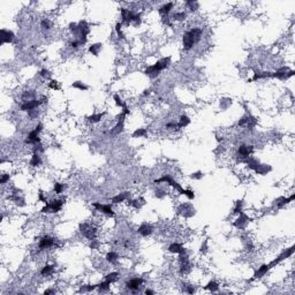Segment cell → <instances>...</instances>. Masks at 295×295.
Listing matches in <instances>:
<instances>
[{
    "instance_id": "2",
    "label": "cell",
    "mask_w": 295,
    "mask_h": 295,
    "mask_svg": "<svg viewBox=\"0 0 295 295\" xmlns=\"http://www.w3.org/2000/svg\"><path fill=\"white\" fill-rule=\"evenodd\" d=\"M169 61H171V57H167V58H164V59L159 60L155 65L149 66L147 69H145V74H147L149 77H151V78L157 77L161 70H164L165 68L169 67Z\"/></svg>"
},
{
    "instance_id": "36",
    "label": "cell",
    "mask_w": 295,
    "mask_h": 295,
    "mask_svg": "<svg viewBox=\"0 0 295 295\" xmlns=\"http://www.w3.org/2000/svg\"><path fill=\"white\" fill-rule=\"evenodd\" d=\"M121 27H122V23H116V33H118V36H119V38L124 39V38H125V35H124V32H122V30H121Z\"/></svg>"
},
{
    "instance_id": "49",
    "label": "cell",
    "mask_w": 295,
    "mask_h": 295,
    "mask_svg": "<svg viewBox=\"0 0 295 295\" xmlns=\"http://www.w3.org/2000/svg\"><path fill=\"white\" fill-rule=\"evenodd\" d=\"M145 294H149V295H152V294H155V292H153V291H151V289H147V291H145Z\"/></svg>"
},
{
    "instance_id": "14",
    "label": "cell",
    "mask_w": 295,
    "mask_h": 295,
    "mask_svg": "<svg viewBox=\"0 0 295 295\" xmlns=\"http://www.w3.org/2000/svg\"><path fill=\"white\" fill-rule=\"evenodd\" d=\"M137 232L140 233L142 236H148V235H150V234L152 233V227H151V225L144 222V224H142V225L138 227V231H137Z\"/></svg>"
},
{
    "instance_id": "33",
    "label": "cell",
    "mask_w": 295,
    "mask_h": 295,
    "mask_svg": "<svg viewBox=\"0 0 295 295\" xmlns=\"http://www.w3.org/2000/svg\"><path fill=\"white\" fill-rule=\"evenodd\" d=\"M113 99H114V102H116V105L119 106V107H121V108H122V107H125V106L127 105L126 103H124V102H122V99L119 97V95L113 96Z\"/></svg>"
},
{
    "instance_id": "44",
    "label": "cell",
    "mask_w": 295,
    "mask_h": 295,
    "mask_svg": "<svg viewBox=\"0 0 295 295\" xmlns=\"http://www.w3.org/2000/svg\"><path fill=\"white\" fill-rule=\"evenodd\" d=\"M195 292V288L193 287V286H187V293H189V294H193Z\"/></svg>"
},
{
    "instance_id": "20",
    "label": "cell",
    "mask_w": 295,
    "mask_h": 295,
    "mask_svg": "<svg viewBox=\"0 0 295 295\" xmlns=\"http://www.w3.org/2000/svg\"><path fill=\"white\" fill-rule=\"evenodd\" d=\"M105 116V113H97V114H92V116H88V121L89 122H92V124H96V122H99L102 120V118Z\"/></svg>"
},
{
    "instance_id": "4",
    "label": "cell",
    "mask_w": 295,
    "mask_h": 295,
    "mask_svg": "<svg viewBox=\"0 0 295 295\" xmlns=\"http://www.w3.org/2000/svg\"><path fill=\"white\" fill-rule=\"evenodd\" d=\"M80 231L89 240H91V241L95 240L96 233H97V230H96L95 227H91L89 224H81L80 225Z\"/></svg>"
},
{
    "instance_id": "32",
    "label": "cell",
    "mask_w": 295,
    "mask_h": 295,
    "mask_svg": "<svg viewBox=\"0 0 295 295\" xmlns=\"http://www.w3.org/2000/svg\"><path fill=\"white\" fill-rule=\"evenodd\" d=\"M73 88H76V89H80V90H88V85L83 84V82H80V81H76L72 84Z\"/></svg>"
},
{
    "instance_id": "23",
    "label": "cell",
    "mask_w": 295,
    "mask_h": 295,
    "mask_svg": "<svg viewBox=\"0 0 295 295\" xmlns=\"http://www.w3.org/2000/svg\"><path fill=\"white\" fill-rule=\"evenodd\" d=\"M102 44H99V43H97V44H94V45H91L90 47H89V52L92 53L94 55H98L99 54V51L102 50Z\"/></svg>"
},
{
    "instance_id": "24",
    "label": "cell",
    "mask_w": 295,
    "mask_h": 295,
    "mask_svg": "<svg viewBox=\"0 0 295 295\" xmlns=\"http://www.w3.org/2000/svg\"><path fill=\"white\" fill-rule=\"evenodd\" d=\"M53 272H54V266L53 265H45L42 269V271H41V274L42 275H50Z\"/></svg>"
},
{
    "instance_id": "11",
    "label": "cell",
    "mask_w": 295,
    "mask_h": 295,
    "mask_svg": "<svg viewBox=\"0 0 295 295\" xmlns=\"http://www.w3.org/2000/svg\"><path fill=\"white\" fill-rule=\"evenodd\" d=\"M254 151V147H247V145H241L238 150V155L242 158L247 159Z\"/></svg>"
},
{
    "instance_id": "7",
    "label": "cell",
    "mask_w": 295,
    "mask_h": 295,
    "mask_svg": "<svg viewBox=\"0 0 295 295\" xmlns=\"http://www.w3.org/2000/svg\"><path fill=\"white\" fill-rule=\"evenodd\" d=\"M92 206L95 208L96 210L98 211H102L104 214L106 216H110V217H114V212L112 210V208H111V205H104V204H100V203H92Z\"/></svg>"
},
{
    "instance_id": "31",
    "label": "cell",
    "mask_w": 295,
    "mask_h": 295,
    "mask_svg": "<svg viewBox=\"0 0 295 295\" xmlns=\"http://www.w3.org/2000/svg\"><path fill=\"white\" fill-rule=\"evenodd\" d=\"M242 205H243L242 201H238V202L235 203V208H234V210H233V213H235V214L241 213V212H242Z\"/></svg>"
},
{
    "instance_id": "8",
    "label": "cell",
    "mask_w": 295,
    "mask_h": 295,
    "mask_svg": "<svg viewBox=\"0 0 295 295\" xmlns=\"http://www.w3.org/2000/svg\"><path fill=\"white\" fill-rule=\"evenodd\" d=\"M54 242H55V239H53L51 236H43L42 239L39 240V243H38V247L41 250H44V249H47V248H51L54 246Z\"/></svg>"
},
{
    "instance_id": "15",
    "label": "cell",
    "mask_w": 295,
    "mask_h": 295,
    "mask_svg": "<svg viewBox=\"0 0 295 295\" xmlns=\"http://www.w3.org/2000/svg\"><path fill=\"white\" fill-rule=\"evenodd\" d=\"M169 253L179 254V255H181V254H186V249H185L181 244H179V243H172V244L169 247Z\"/></svg>"
},
{
    "instance_id": "13",
    "label": "cell",
    "mask_w": 295,
    "mask_h": 295,
    "mask_svg": "<svg viewBox=\"0 0 295 295\" xmlns=\"http://www.w3.org/2000/svg\"><path fill=\"white\" fill-rule=\"evenodd\" d=\"M39 133H37L36 130H32L29 133V135L25 140V143H29V144H37V143H41V138L38 136Z\"/></svg>"
},
{
    "instance_id": "17",
    "label": "cell",
    "mask_w": 295,
    "mask_h": 295,
    "mask_svg": "<svg viewBox=\"0 0 295 295\" xmlns=\"http://www.w3.org/2000/svg\"><path fill=\"white\" fill-rule=\"evenodd\" d=\"M295 198V195H292L291 197H288V198H285V197H280L278 202H277V206L278 208H283L284 205H286L287 203H289V202H292V201Z\"/></svg>"
},
{
    "instance_id": "19",
    "label": "cell",
    "mask_w": 295,
    "mask_h": 295,
    "mask_svg": "<svg viewBox=\"0 0 295 295\" xmlns=\"http://www.w3.org/2000/svg\"><path fill=\"white\" fill-rule=\"evenodd\" d=\"M173 6H174V4L173 2H167V4H165L164 6H161L160 7V9H159V13L160 14H165V15H167L171 9L173 8Z\"/></svg>"
},
{
    "instance_id": "42",
    "label": "cell",
    "mask_w": 295,
    "mask_h": 295,
    "mask_svg": "<svg viewBox=\"0 0 295 295\" xmlns=\"http://www.w3.org/2000/svg\"><path fill=\"white\" fill-rule=\"evenodd\" d=\"M80 45H81V43H80V41H74V42L70 43V46H72L73 49H77V47H78Z\"/></svg>"
},
{
    "instance_id": "41",
    "label": "cell",
    "mask_w": 295,
    "mask_h": 295,
    "mask_svg": "<svg viewBox=\"0 0 295 295\" xmlns=\"http://www.w3.org/2000/svg\"><path fill=\"white\" fill-rule=\"evenodd\" d=\"M39 74H41V76H42V77H50V75H51L50 72H49L47 69H42V70L39 72Z\"/></svg>"
},
{
    "instance_id": "28",
    "label": "cell",
    "mask_w": 295,
    "mask_h": 295,
    "mask_svg": "<svg viewBox=\"0 0 295 295\" xmlns=\"http://www.w3.org/2000/svg\"><path fill=\"white\" fill-rule=\"evenodd\" d=\"M111 284L112 283L110 280H106L105 279V281H103V283H100L99 285H97V288H99V291H107L110 288Z\"/></svg>"
},
{
    "instance_id": "27",
    "label": "cell",
    "mask_w": 295,
    "mask_h": 295,
    "mask_svg": "<svg viewBox=\"0 0 295 295\" xmlns=\"http://www.w3.org/2000/svg\"><path fill=\"white\" fill-rule=\"evenodd\" d=\"M189 122H190V120H189V118L187 116H182L181 118H180V121H179V124H178V127L179 128H183V127H186L187 125H189Z\"/></svg>"
},
{
    "instance_id": "35",
    "label": "cell",
    "mask_w": 295,
    "mask_h": 295,
    "mask_svg": "<svg viewBox=\"0 0 295 295\" xmlns=\"http://www.w3.org/2000/svg\"><path fill=\"white\" fill-rule=\"evenodd\" d=\"M118 275H119L118 272H112V273L107 274L105 277V279L106 280H110L111 283H114V281H116V279H118Z\"/></svg>"
},
{
    "instance_id": "43",
    "label": "cell",
    "mask_w": 295,
    "mask_h": 295,
    "mask_svg": "<svg viewBox=\"0 0 295 295\" xmlns=\"http://www.w3.org/2000/svg\"><path fill=\"white\" fill-rule=\"evenodd\" d=\"M38 200L44 202V203H47V202H46V198H44V196H43L42 191H39V194H38Z\"/></svg>"
},
{
    "instance_id": "10",
    "label": "cell",
    "mask_w": 295,
    "mask_h": 295,
    "mask_svg": "<svg viewBox=\"0 0 295 295\" xmlns=\"http://www.w3.org/2000/svg\"><path fill=\"white\" fill-rule=\"evenodd\" d=\"M249 221H251V219H250L246 213L241 212V213H240V217L238 218V220L234 222V226L238 227V228H243Z\"/></svg>"
},
{
    "instance_id": "16",
    "label": "cell",
    "mask_w": 295,
    "mask_h": 295,
    "mask_svg": "<svg viewBox=\"0 0 295 295\" xmlns=\"http://www.w3.org/2000/svg\"><path fill=\"white\" fill-rule=\"evenodd\" d=\"M130 196V193H128V191H126V193H122V194H119V195H116V196H114V197H112V203L113 204H118V203H122L124 201H126L128 197Z\"/></svg>"
},
{
    "instance_id": "12",
    "label": "cell",
    "mask_w": 295,
    "mask_h": 295,
    "mask_svg": "<svg viewBox=\"0 0 295 295\" xmlns=\"http://www.w3.org/2000/svg\"><path fill=\"white\" fill-rule=\"evenodd\" d=\"M14 41V33L9 30L6 29H1V43H12Z\"/></svg>"
},
{
    "instance_id": "37",
    "label": "cell",
    "mask_w": 295,
    "mask_h": 295,
    "mask_svg": "<svg viewBox=\"0 0 295 295\" xmlns=\"http://www.w3.org/2000/svg\"><path fill=\"white\" fill-rule=\"evenodd\" d=\"M41 25H42L43 29H46V30H49L51 28V23H50V21H47V20H43Z\"/></svg>"
},
{
    "instance_id": "45",
    "label": "cell",
    "mask_w": 295,
    "mask_h": 295,
    "mask_svg": "<svg viewBox=\"0 0 295 295\" xmlns=\"http://www.w3.org/2000/svg\"><path fill=\"white\" fill-rule=\"evenodd\" d=\"M166 127H167V128H177V127H178V124H175V122H169V124L166 125Z\"/></svg>"
},
{
    "instance_id": "47",
    "label": "cell",
    "mask_w": 295,
    "mask_h": 295,
    "mask_svg": "<svg viewBox=\"0 0 295 295\" xmlns=\"http://www.w3.org/2000/svg\"><path fill=\"white\" fill-rule=\"evenodd\" d=\"M90 247H91V249H95V248L98 247V242H97L96 240H92V242H91V244H90Z\"/></svg>"
},
{
    "instance_id": "29",
    "label": "cell",
    "mask_w": 295,
    "mask_h": 295,
    "mask_svg": "<svg viewBox=\"0 0 295 295\" xmlns=\"http://www.w3.org/2000/svg\"><path fill=\"white\" fill-rule=\"evenodd\" d=\"M186 17H187V14H186L185 12L175 13V14L173 15V20H175V21H182V20H185Z\"/></svg>"
},
{
    "instance_id": "34",
    "label": "cell",
    "mask_w": 295,
    "mask_h": 295,
    "mask_svg": "<svg viewBox=\"0 0 295 295\" xmlns=\"http://www.w3.org/2000/svg\"><path fill=\"white\" fill-rule=\"evenodd\" d=\"M65 189V185L63 183H60V182H55L54 183V191L57 194H61Z\"/></svg>"
},
{
    "instance_id": "9",
    "label": "cell",
    "mask_w": 295,
    "mask_h": 295,
    "mask_svg": "<svg viewBox=\"0 0 295 295\" xmlns=\"http://www.w3.org/2000/svg\"><path fill=\"white\" fill-rule=\"evenodd\" d=\"M144 283V280L142 279V278H134V279H132V280H129L128 283L126 284L127 288L128 289H130V291H133V292H135L137 289H140V286Z\"/></svg>"
},
{
    "instance_id": "48",
    "label": "cell",
    "mask_w": 295,
    "mask_h": 295,
    "mask_svg": "<svg viewBox=\"0 0 295 295\" xmlns=\"http://www.w3.org/2000/svg\"><path fill=\"white\" fill-rule=\"evenodd\" d=\"M42 129H43V125H42V124H38V126L35 128V130H36L37 133H41V132H42Z\"/></svg>"
},
{
    "instance_id": "26",
    "label": "cell",
    "mask_w": 295,
    "mask_h": 295,
    "mask_svg": "<svg viewBox=\"0 0 295 295\" xmlns=\"http://www.w3.org/2000/svg\"><path fill=\"white\" fill-rule=\"evenodd\" d=\"M132 136L134 137V138H136V137L147 136V129H145V128H140V129H136V130L133 133V135H132Z\"/></svg>"
},
{
    "instance_id": "22",
    "label": "cell",
    "mask_w": 295,
    "mask_h": 295,
    "mask_svg": "<svg viewBox=\"0 0 295 295\" xmlns=\"http://www.w3.org/2000/svg\"><path fill=\"white\" fill-rule=\"evenodd\" d=\"M42 164V158L39 157L38 153H33L31 157V160H30V165L36 167V166H39Z\"/></svg>"
},
{
    "instance_id": "6",
    "label": "cell",
    "mask_w": 295,
    "mask_h": 295,
    "mask_svg": "<svg viewBox=\"0 0 295 295\" xmlns=\"http://www.w3.org/2000/svg\"><path fill=\"white\" fill-rule=\"evenodd\" d=\"M42 100H36V99H31V100H27L21 105V111L24 112H29L32 110H36L38 106L42 104Z\"/></svg>"
},
{
    "instance_id": "51",
    "label": "cell",
    "mask_w": 295,
    "mask_h": 295,
    "mask_svg": "<svg viewBox=\"0 0 295 295\" xmlns=\"http://www.w3.org/2000/svg\"><path fill=\"white\" fill-rule=\"evenodd\" d=\"M150 94V90H144V92H143V95L144 96H148Z\"/></svg>"
},
{
    "instance_id": "3",
    "label": "cell",
    "mask_w": 295,
    "mask_h": 295,
    "mask_svg": "<svg viewBox=\"0 0 295 295\" xmlns=\"http://www.w3.org/2000/svg\"><path fill=\"white\" fill-rule=\"evenodd\" d=\"M63 204H65V200H55L50 202V203L47 202V203H45V206L41 210V212L42 213H46V212L55 213V212H59L62 209Z\"/></svg>"
},
{
    "instance_id": "18",
    "label": "cell",
    "mask_w": 295,
    "mask_h": 295,
    "mask_svg": "<svg viewBox=\"0 0 295 295\" xmlns=\"http://www.w3.org/2000/svg\"><path fill=\"white\" fill-rule=\"evenodd\" d=\"M118 258H119V255L116 253H114V251H110V253H107V255H106V261L112 264H116L118 262Z\"/></svg>"
},
{
    "instance_id": "21",
    "label": "cell",
    "mask_w": 295,
    "mask_h": 295,
    "mask_svg": "<svg viewBox=\"0 0 295 295\" xmlns=\"http://www.w3.org/2000/svg\"><path fill=\"white\" fill-rule=\"evenodd\" d=\"M246 161H247V164H248L249 169H256L257 167H258V165H259V161H258L257 159L253 158V157H248Z\"/></svg>"
},
{
    "instance_id": "40",
    "label": "cell",
    "mask_w": 295,
    "mask_h": 295,
    "mask_svg": "<svg viewBox=\"0 0 295 295\" xmlns=\"http://www.w3.org/2000/svg\"><path fill=\"white\" fill-rule=\"evenodd\" d=\"M49 86H50L51 89H53V90H58V89H59L58 82H57V81H54V80H52V81L49 83Z\"/></svg>"
},
{
    "instance_id": "39",
    "label": "cell",
    "mask_w": 295,
    "mask_h": 295,
    "mask_svg": "<svg viewBox=\"0 0 295 295\" xmlns=\"http://www.w3.org/2000/svg\"><path fill=\"white\" fill-rule=\"evenodd\" d=\"M7 181H9V174H2V175H1V179H0V183H1V185H5Z\"/></svg>"
},
{
    "instance_id": "46",
    "label": "cell",
    "mask_w": 295,
    "mask_h": 295,
    "mask_svg": "<svg viewBox=\"0 0 295 295\" xmlns=\"http://www.w3.org/2000/svg\"><path fill=\"white\" fill-rule=\"evenodd\" d=\"M191 178H193V179H194V178H195V179H200V178H202V173H200V172H198V173L191 174Z\"/></svg>"
},
{
    "instance_id": "30",
    "label": "cell",
    "mask_w": 295,
    "mask_h": 295,
    "mask_svg": "<svg viewBox=\"0 0 295 295\" xmlns=\"http://www.w3.org/2000/svg\"><path fill=\"white\" fill-rule=\"evenodd\" d=\"M96 288H97V285H85V286L81 287V289L78 292L80 293H82V292H91V291H94Z\"/></svg>"
},
{
    "instance_id": "50",
    "label": "cell",
    "mask_w": 295,
    "mask_h": 295,
    "mask_svg": "<svg viewBox=\"0 0 295 295\" xmlns=\"http://www.w3.org/2000/svg\"><path fill=\"white\" fill-rule=\"evenodd\" d=\"M53 293V289H46L45 292H44V294L45 295H47V294H52Z\"/></svg>"
},
{
    "instance_id": "5",
    "label": "cell",
    "mask_w": 295,
    "mask_h": 295,
    "mask_svg": "<svg viewBox=\"0 0 295 295\" xmlns=\"http://www.w3.org/2000/svg\"><path fill=\"white\" fill-rule=\"evenodd\" d=\"M293 253H294V247H291L289 249H287L286 251H284V253L281 254V255H279L274 261H272L271 263H269V265H270V267L272 269L273 266H275L277 264H279L281 261H284L285 258H288V257H291L292 255H293Z\"/></svg>"
},
{
    "instance_id": "38",
    "label": "cell",
    "mask_w": 295,
    "mask_h": 295,
    "mask_svg": "<svg viewBox=\"0 0 295 295\" xmlns=\"http://www.w3.org/2000/svg\"><path fill=\"white\" fill-rule=\"evenodd\" d=\"M249 119H250V116H243V118H241V120L239 121V126H244V125H247L248 121H249Z\"/></svg>"
},
{
    "instance_id": "1",
    "label": "cell",
    "mask_w": 295,
    "mask_h": 295,
    "mask_svg": "<svg viewBox=\"0 0 295 295\" xmlns=\"http://www.w3.org/2000/svg\"><path fill=\"white\" fill-rule=\"evenodd\" d=\"M201 36H202V29H200V28H194L189 31H187L183 35V38H182L183 49L185 50L193 49V46L200 41Z\"/></svg>"
},
{
    "instance_id": "25",
    "label": "cell",
    "mask_w": 295,
    "mask_h": 295,
    "mask_svg": "<svg viewBox=\"0 0 295 295\" xmlns=\"http://www.w3.org/2000/svg\"><path fill=\"white\" fill-rule=\"evenodd\" d=\"M204 289H209L211 292H217L219 289V285L216 281H210L206 286H204Z\"/></svg>"
}]
</instances>
